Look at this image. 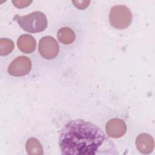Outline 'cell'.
<instances>
[{
    "mask_svg": "<svg viewBox=\"0 0 155 155\" xmlns=\"http://www.w3.org/2000/svg\"><path fill=\"white\" fill-rule=\"evenodd\" d=\"M105 131L110 137L119 138L125 134L127 125L123 120L119 118H113L107 123Z\"/></svg>",
    "mask_w": 155,
    "mask_h": 155,
    "instance_id": "obj_6",
    "label": "cell"
},
{
    "mask_svg": "<svg viewBox=\"0 0 155 155\" xmlns=\"http://www.w3.org/2000/svg\"><path fill=\"white\" fill-rule=\"evenodd\" d=\"M132 19L131 12L126 5H117L110 9L109 22L114 28L122 30L127 28L131 24Z\"/></svg>",
    "mask_w": 155,
    "mask_h": 155,
    "instance_id": "obj_3",
    "label": "cell"
},
{
    "mask_svg": "<svg viewBox=\"0 0 155 155\" xmlns=\"http://www.w3.org/2000/svg\"><path fill=\"white\" fill-rule=\"evenodd\" d=\"M31 68V62L29 58L20 56L13 59L8 68V73L13 76H23L27 74Z\"/></svg>",
    "mask_w": 155,
    "mask_h": 155,
    "instance_id": "obj_5",
    "label": "cell"
},
{
    "mask_svg": "<svg viewBox=\"0 0 155 155\" xmlns=\"http://www.w3.org/2000/svg\"><path fill=\"white\" fill-rule=\"evenodd\" d=\"M25 149L28 154L41 155L43 154V148L39 141L35 138H29L25 143Z\"/></svg>",
    "mask_w": 155,
    "mask_h": 155,
    "instance_id": "obj_10",
    "label": "cell"
},
{
    "mask_svg": "<svg viewBox=\"0 0 155 155\" xmlns=\"http://www.w3.org/2000/svg\"><path fill=\"white\" fill-rule=\"evenodd\" d=\"M16 21L24 31L31 33L43 31L47 27L46 16L39 11L22 16H16Z\"/></svg>",
    "mask_w": 155,
    "mask_h": 155,
    "instance_id": "obj_2",
    "label": "cell"
},
{
    "mask_svg": "<svg viewBox=\"0 0 155 155\" xmlns=\"http://www.w3.org/2000/svg\"><path fill=\"white\" fill-rule=\"evenodd\" d=\"M135 143L137 150L143 154H150L154 150V139L147 133L139 134L136 139Z\"/></svg>",
    "mask_w": 155,
    "mask_h": 155,
    "instance_id": "obj_7",
    "label": "cell"
},
{
    "mask_svg": "<svg viewBox=\"0 0 155 155\" xmlns=\"http://www.w3.org/2000/svg\"><path fill=\"white\" fill-rule=\"evenodd\" d=\"M72 3L78 9L84 10L88 7L90 3V1H73Z\"/></svg>",
    "mask_w": 155,
    "mask_h": 155,
    "instance_id": "obj_13",
    "label": "cell"
},
{
    "mask_svg": "<svg viewBox=\"0 0 155 155\" xmlns=\"http://www.w3.org/2000/svg\"><path fill=\"white\" fill-rule=\"evenodd\" d=\"M14 6L18 8H23L28 7L31 2L32 1H24V0H15L12 1Z\"/></svg>",
    "mask_w": 155,
    "mask_h": 155,
    "instance_id": "obj_12",
    "label": "cell"
},
{
    "mask_svg": "<svg viewBox=\"0 0 155 155\" xmlns=\"http://www.w3.org/2000/svg\"><path fill=\"white\" fill-rule=\"evenodd\" d=\"M15 48L14 42L8 38H1L0 39V54L7 56Z\"/></svg>",
    "mask_w": 155,
    "mask_h": 155,
    "instance_id": "obj_11",
    "label": "cell"
},
{
    "mask_svg": "<svg viewBox=\"0 0 155 155\" xmlns=\"http://www.w3.org/2000/svg\"><path fill=\"white\" fill-rule=\"evenodd\" d=\"M38 51L44 58L53 59L59 53V45L54 38L45 36L42 37L39 42Z\"/></svg>",
    "mask_w": 155,
    "mask_h": 155,
    "instance_id": "obj_4",
    "label": "cell"
},
{
    "mask_svg": "<svg viewBox=\"0 0 155 155\" xmlns=\"http://www.w3.org/2000/svg\"><path fill=\"white\" fill-rule=\"evenodd\" d=\"M57 38L59 41L62 44L69 45L74 42L75 33L69 27H62L58 31Z\"/></svg>",
    "mask_w": 155,
    "mask_h": 155,
    "instance_id": "obj_9",
    "label": "cell"
},
{
    "mask_svg": "<svg viewBox=\"0 0 155 155\" xmlns=\"http://www.w3.org/2000/svg\"><path fill=\"white\" fill-rule=\"evenodd\" d=\"M59 147L62 154H118L114 143L97 126L81 119L70 120L64 125Z\"/></svg>",
    "mask_w": 155,
    "mask_h": 155,
    "instance_id": "obj_1",
    "label": "cell"
},
{
    "mask_svg": "<svg viewBox=\"0 0 155 155\" xmlns=\"http://www.w3.org/2000/svg\"><path fill=\"white\" fill-rule=\"evenodd\" d=\"M18 48L24 53H31L36 48V42L35 39L30 35L24 34L21 35L17 40Z\"/></svg>",
    "mask_w": 155,
    "mask_h": 155,
    "instance_id": "obj_8",
    "label": "cell"
}]
</instances>
